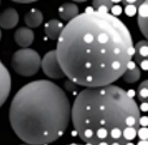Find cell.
<instances>
[{"label": "cell", "instance_id": "cell-1", "mask_svg": "<svg viewBox=\"0 0 148 145\" xmlns=\"http://www.w3.org/2000/svg\"><path fill=\"white\" fill-rule=\"evenodd\" d=\"M56 41L55 52L64 77L86 88L115 83L134 55L130 31L110 12L79 13L63 26Z\"/></svg>", "mask_w": 148, "mask_h": 145}, {"label": "cell", "instance_id": "cell-2", "mask_svg": "<svg viewBox=\"0 0 148 145\" xmlns=\"http://www.w3.org/2000/svg\"><path fill=\"white\" fill-rule=\"evenodd\" d=\"M79 138L90 145H127L138 133L141 112L134 97L117 85L85 88L71 112Z\"/></svg>", "mask_w": 148, "mask_h": 145}, {"label": "cell", "instance_id": "cell-3", "mask_svg": "<svg viewBox=\"0 0 148 145\" xmlns=\"http://www.w3.org/2000/svg\"><path fill=\"white\" fill-rule=\"evenodd\" d=\"M72 104L64 90L40 79L22 86L10 106V124L29 145H45L61 138L71 122Z\"/></svg>", "mask_w": 148, "mask_h": 145}, {"label": "cell", "instance_id": "cell-4", "mask_svg": "<svg viewBox=\"0 0 148 145\" xmlns=\"http://www.w3.org/2000/svg\"><path fill=\"white\" fill-rule=\"evenodd\" d=\"M42 58L36 50L31 48H21L13 53L11 66L16 73L23 77L35 76L41 68Z\"/></svg>", "mask_w": 148, "mask_h": 145}, {"label": "cell", "instance_id": "cell-5", "mask_svg": "<svg viewBox=\"0 0 148 145\" xmlns=\"http://www.w3.org/2000/svg\"><path fill=\"white\" fill-rule=\"evenodd\" d=\"M41 68L43 73L49 77L50 79H61L64 77L63 71L59 64V60L56 57V52L50 50L48 52L41 60Z\"/></svg>", "mask_w": 148, "mask_h": 145}, {"label": "cell", "instance_id": "cell-6", "mask_svg": "<svg viewBox=\"0 0 148 145\" xmlns=\"http://www.w3.org/2000/svg\"><path fill=\"white\" fill-rule=\"evenodd\" d=\"M11 75L0 60V108L4 106L11 93Z\"/></svg>", "mask_w": 148, "mask_h": 145}, {"label": "cell", "instance_id": "cell-7", "mask_svg": "<svg viewBox=\"0 0 148 145\" xmlns=\"http://www.w3.org/2000/svg\"><path fill=\"white\" fill-rule=\"evenodd\" d=\"M135 62L137 66L147 71L148 70V43L147 40L138 41L136 44H134V55Z\"/></svg>", "mask_w": 148, "mask_h": 145}, {"label": "cell", "instance_id": "cell-8", "mask_svg": "<svg viewBox=\"0 0 148 145\" xmlns=\"http://www.w3.org/2000/svg\"><path fill=\"white\" fill-rule=\"evenodd\" d=\"M19 23V14L16 8L8 7L0 13V28L1 29H13Z\"/></svg>", "mask_w": 148, "mask_h": 145}, {"label": "cell", "instance_id": "cell-9", "mask_svg": "<svg viewBox=\"0 0 148 145\" xmlns=\"http://www.w3.org/2000/svg\"><path fill=\"white\" fill-rule=\"evenodd\" d=\"M35 32L30 28H19L14 32V41L22 48H29L34 43Z\"/></svg>", "mask_w": 148, "mask_h": 145}, {"label": "cell", "instance_id": "cell-10", "mask_svg": "<svg viewBox=\"0 0 148 145\" xmlns=\"http://www.w3.org/2000/svg\"><path fill=\"white\" fill-rule=\"evenodd\" d=\"M136 12H137V25L143 35V37L147 39L148 36V1L147 0H145L137 7Z\"/></svg>", "mask_w": 148, "mask_h": 145}, {"label": "cell", "instance_id": "cell-11", "mask_svg": "<svg viewBox=\"0 0 148 145\" xmlns=\"http://www.w3.org/2000/svg\"><path fill=\"white\" fill-rule=\"evenodd\" d=\"M64 24L59 19H50L44 25V34L50 40H58L59 36L63 29Z\"/></svg>", "mask_w": 148, "mask_h": 145}, {"label": "cell", "instance_id": "cell-12", "mask_svg": "<svg viewBox=\"0 0 148 145\" xmlns=\"http://www.w3.org/2000/svg\"><path fill=\"white\" fill-rule=\"evenodd\" d=\"M78 14H79V7L73 1L64 3L59 7V16L63 21L69 22L71 19H73V18L77 17Z\"/></svg>", "mask_w": 148, "mask_h": 145}, {"label": "cell", "instance_id": "cell-13", "mask_svg": "<svg viewBox=\"0 0 148 145\" xmlns=\"http://www.w3.org/2000/svg\"><path fill=\"white\" fill-rule=\"evenodd\" d=\"M122 77H123V80L125 83H129V84L135 83V81H137L141 78V68L137 66V64L135 61L132 60L129 62L127 70L124 71V73L122 75Z\"/></svg>", "mask_w": 148, "mask_h": 145}, {"label": "cell", "instance_id": "cell-14", "mask_svg": "<svg viewBox=\"0 0 148 145\" xmlns=\"http://www.w3.org/2000/svg\"><path fill=\"white\" fill-rule=\"evenodd\" d=\"M24 22L27 28L30 29L37 28V26H40L43 23V13L40 10H37V8H31L29 12L25 13Z\"/></svg>", "mask_w": 148, "mask_h": 145}, {"label": "cell", "instance_id": "cell-15", "mask_svg": "<svg viewBox=\"0 0 148 145\" xmlns=\"http://www.w3.org/2000/svg\"><path fill=\"white\" fill-rule=\"evenodd\" d=\"M92 6L97 11L109 12L114 6L112 0H92Z\"/></svg>", "mask_w": 148, "mask_h": 145}, {"label": "cell", "instance_id": "cell-16", "mask_svg": "<svg viewBox=\"0 0 148 145\" xmlns=\"http://www.w3.org/2000/svg\"><path fill=\"white\" fill-rule=\"evenodd\" d=\"M145 1V0H122V4H123V6L128 10V13L129 14H133V13H135L136 12V10H137V7L140 6L142 3Z\"/></svg>", "mask_w": 148, "mask_h": 145}, {"label": "cell", "instance_id": "cell-17", "mask_svg": "<svg viewBox=\"0 0 148 145\" xmlns=\"http://www.w3.org/2000/svg\"><path fill=\"white\" fill-rule=\"evenodd\" d=\"M148 81L147 80H143L142 83L140 84V86H138V90H137V93H138V98L141 99V101H147V98H148Z\"/></svg>", "mask_w": 148, "mask_h": 145}, {"label": "cell", "instance_id": "cell-18", "mask_svg": "<svg viewBox=\"0 0 148 145\" xmlns=\"http://www.w3.org/2000/svg\"><path fill=\"white\" fill-rule=\"evenodd\" d=\"M13 3H18V4H31L35 1H38V0H11Z\"/></svg>", "mask_w": 148, "mask_h": 145}, {"label": "cell", "instance_id": "cell-19", "mask_svg": "<svg viewBox=\"0 0 148 145\" xmlns=\"http://www.w3.org/2000/svg\"><path fill=\"white\" fill-rule=\"evenodd\" d=\"M75 85H77V84H74L73 81L68 80L67 83H66V89H68V90H74V89H75Z\"/></svg>", "mask_w": 148, "mask_h": 145}, {"label": "cell", "instance_id": "cell-20", "mask_svg": "<svg viewBox=\"0 0 148 145\" xmlns=\"http://www.w3.org/2000/svg\"><path fill=\"white\" fill-rule=\"evenodd\" d=\"M73 3H85V1H87V0H72Z\"/></svg>", "mask_w": 148, "mask_h": 145}, {"label": "cell", "instance_id": "cell-21", "mask_svg": "<svg viewBox=\"0 0 148 145\" xmlns=\"http://www.w3.org/2000/svg\"><path fill=\"white\" fill-rule=\"evenodd\" d=\"M67 145H90V144H78V143H71V144H67Z\"/></svg>", "mask_w": 148, "mask_h": 145}, {"label": "cell", "instance_id": "cell-22", "mask_svg": "<svg viewBox=\"0 0 148 145\" xmlns=\"http://www.w3.org/2000/svg\"><path fill=\"white\" fill-rule=\"evenodd\" d=\"M0 40H1V30H0Z\"/></svg>", "mask_w": 148, "mask_h": 145}, {"label": "cell", "instance_id": "cell-23", "mask_svg": "<svg viewBox=\"0 0 148 145\" xmlns=\"http://www.w3.org/2000/svg\"><path fill=\"white\" fill-rule=\"evenodd\" d=\"M22 145H29V144H22Z\"/></svg>", "mask_w": 148, "mask_h": 145}, {"label": "cell", "instance_id": "cell-24", "mask_svg": "<svg viewBox=\"0 0 148 145\" xmlns=\"http://www.w3.org/2000/svg\"><path fill=\"white\" fill-rule=\"evenodd\" d=\"M0 3H1V0H0Z\"/></svg>", "mask_w": 148, "mask_h": 145}]
</instances>
